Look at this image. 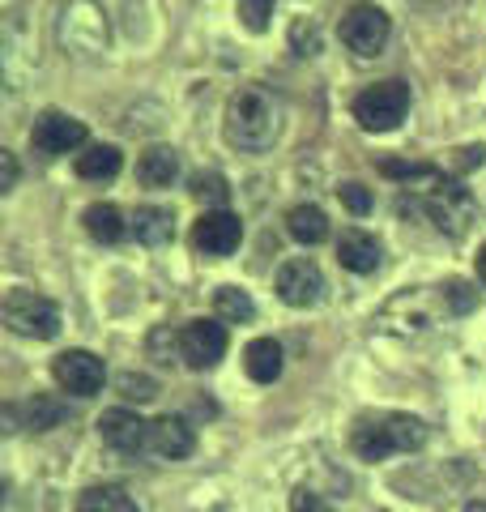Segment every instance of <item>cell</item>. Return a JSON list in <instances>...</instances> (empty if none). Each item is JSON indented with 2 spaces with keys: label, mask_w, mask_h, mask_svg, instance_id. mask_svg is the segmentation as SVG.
Returning <instances> with one entry per match:
<instances>
[{
  "label": "cell",
  "mask_w": 486,
  "mask_h": 512,
  "mask_svg": "<svg viewBox=\"0 0 486 512\" xmlns=\"http://www.w3.org/2000/svg\"><path fill=\"white\" fill-rule=\"evenodd\" d=\"M474 291H469V282H448L444 286V303H448V312L452 316H461V312H469V308H474Z\"/></svg>",
  "instance_id": "obj_28"
},
{
  "label": "cell",
  "mask_w": 486,
  "mask_h": 512,
  "mask_svg": "<svg viewBox=\"0 0 486 512\" xmlns=\"http://www.w3.org/2000/svg\"><path fill=\"white\" fill-rule=\"evenodd\" d=\"M282 133V99L269 86H239L226 99L222 137L243 154H265Z\"/></svg>",
  "instance_id": "obj_1"
},
{
  "label": "cell",
  "mask_w": 486,
  "mask_h": 512,
  "mask_svg": "<svg viewBox=\"0 0 486 512\" xmlns=\"http://www.w3.org/2000/svg\"><path fill=\"white\" fill-rule=\"evenodd\" d=\"M388 35H393V22H388V13L380 5H371V0H359V5L346 9L342 18V43L350 47L354 56H380L388 47Z\"/></svg>",
  "instance_id": "obj_5"
},
{
  "label": "cell",
  "mask_w": 486,
  "mask_h": 512,
  "mask_svg": "<svg viewBox=\"0 0 486 512\" xmlns=\"http://www.w3.org/2000/svg\"><path fill=\"white\" fill-rule=\"evenodd\" d=\"M414 5H431V0H414Z\"/></svg>",
  "instance_id": "obj_37"
},
{
  "label": "cell",
  "mask_w": 486,
  "mask_h": 512,
  "mask_svg": "<svg viewBox=\"0 0 486 512\" xmlns=\"http://www.w3.org/2000/svg\"><path fill=\"white\" fill-rule=\"evenodd\" d=\"M192 197L209 201V205H218V210H222L226 197H231V188H226V180L218 171H197V175H192Z\"/></svg>",
  "instance_id": "obj_24"
},
{
  "label": "cell",
  "mask_w": 486,
  "mask_h": 512,
  "mask_svg": "<svg viewBox=\"0 0 486 512\" xmlns=\"http://www.w3.org/2000/svg\"><path fill=\"white\" fill-rule=\"evenodd\" d=\"M427 214H431V222L444 235L461 239L469 231V222H474V192H469L465 184H457V180L431 184V192H427Z\"/></svg>",
  "instance_id": "obj_7"
},
{
  "label": "cell",
  "mask_w": 486,
  "mask_h": 512,
  "mask_svg": "<svg viewBox=\"0 0 486 512\" xmlns=\"http://www.w3.org/2000/svg\"><path fill=\"white\" fill-rule=\"evenodd\" d=\"M337 261H342L350 274H376L380 269V239L359 231V227L342 231V239H337Z\"/></svg>",
  "instance_id": "obj_15"
},
{
  "label": "cell",
  "mask_w": 486,
  "mask_h": 512,
  "mask_svg": "<svg viewBox=\"0 0 486 512\" xmlns=\"http://www.w3.org/2000/svg\"><path fill=\"white\" fill-rule=\"evenodd\" d=\"M60 43L77 56H94L107 47V22H103V9L94 0H73L60 18Z\"/></svg>",
  "instance_id": "obj_6"
},
{
  "label": "cell",
  "mask_w": 486,
  "mask_h": 512,
  "mask_svg": "<svg viewBox=\"0 0 486 512\" xmlns=\"http://www.w3.org/2000/svg\"><path fill=\"white\" fill-rule=\"evenodd\" d=\"M337 197H342V205H346L350 214H367V210H371V192H367L363 184H354V180L337 188Z\"/></svg>",
  "instance_id": "obj_29"
},
{
  "label": "cell",
  "mask_w": 486,
  "mask_h": 512,
  "mask_svg": "<svg viewBox=\"0 0 486 512\" xmlns=\"http://www.w3.org/2000/svg\"><path fill=\"white\" fill-rule=\"evenodd\" d=\"M175 350H184V346H180V338H175L167 325L150 333V359H154V363H171Z\"/></svg>",
  "instance_id": "obj_26"
},
{
  "label": "cell",
  "mask_w": 486,
  "mask_h": 512,
  "mask_svg": "<svg viewBox=\"0 0 486 512\" xmlns=\"http://www.w3.org/2000/svg\"><path fill=\"white\" fill-rule=\"evenodd\" d=\"M175 175H180V154H175L171 146H150L141 154V163H137V180L145 188H167Z\"/></svg>",
  "instance_id": "obj_16"
},
{
  "label": "cell",
  "mask_w": 486,
  "mask_h": 512,
  "mask_svg": "<svg viewBox=\"0 0 486 512\" xmlns=\"http://www.w3.org/2000/svg\"><path fill=\"white\" fill-rule=\"evenodd\" d=\"M410 111V86L405 82H380L367 86L359 99H354V120H359L367 133H393Z\"/></svg>",
  "instance_id": "obj_3"
},
{
  "label": "cell",
  "mask_w": 486,
  "mask_h": 512,
  "mask_svg": "<svg viewBox=\"0 0 486 512\" xmlns=\"http://www.w3.org/2000/svg\"><path fill=\"white\" fill-rule=\"evenodd\" d=\"M243 239V222L231 214V210H205L197 218V227H192V248L201 256H231Z\"/></svg>",
  "instance_id": "obj_11"
},
{
  "label": "cell",
  "mask_w": 486,
  "mask_h": 512,
  "mask_svg": "<svg viewBox=\"0 0 486 512\" xmlns=\"http://www.w3.org/2000/svg\"><path fill=\"white\" fill-rule=\"evenodd\" d=\"M290 39L299 43V56H303V39H307V56H316V52H320V35H316V26L295 22V30H290Z\"/></svg>",
  "instance_id": "obj_32"
},
{
  "label": "cell",
  "mask_w": 486,
  "mask_h": 512,
  "mask_svg": "<svg viewBox=\"0 0 486 512\" xmlns=\"http://www.w3.org/2000/svg\"><path fill=\"white\" fill-rule=\"evenodd\" d=\"M465 512H486V504H482V500H474V504H465Z\"/></svg>",
  "instance_id": "obj_36"
},
{
  "label": "cell",
  "mask_w": 486,
  "mask_h": 512,
  "mask_svg": "<svg viewBox=\"0 0 486 512\" xmlns=\"http://www.w3.org/2000/svg\"><path fill=\"white\" fill-rule=\"evenodd\" d=\"M120 389H124V397H133V402H150V397H158V384L150 376H137V372H124Z\"/></svg>",
  "instance_id": "obj_27"
},
{
  "label": "cell",
  "mask_w": 486,
  "mask_h": 512,
  "mask_svg": "<svg viewBox=\"0 0 486 512\" xmlns=\"http://www.w3.org/2000/svg\"><path fill=\"white\" fill-rule=\"evenodd\" d=\"M52 376H56V384L64 393L94 397L107 380V367H103L99 355H90V350H64V355L52 359Z\"/></svg>",
  "instance_id": "obj_8"
},
{
  "label": "cell",
  "mask_w": 486,
  "mask_h": 512,
  "mask_svg": "<svg viewBox=\"0 0 486 512\" xmlns=\"http://www.w3.org/2000/svg\"><path fill=\"white\" fill-rule=\"evenodd\" d=\"M133 235L141 239L145 248L171 244V235H175V218H171V210H162V205H141V210L133 214Z\"/></svg>",
  "instance_id": "obj_18"
},
{
  "label": "cell",
  "mask_w": 486,
  "mask_h": 512,
  "mask_svg": "<svg viewBox=\"0 0 486 512\" xmlns=\"http://www.w3.org/2000/svg\"><path fill=\"white\" fill-rule=\"evenodd\" d=\"M423 444H427V423L414 419V414H397V410L367 414V419H359L350 431V448L363 461H384L393 453H414V448H423Z\"/></svg>",
  "instance_id": "obj_2"
},
{
  "label": "cell",
  "mask_w": 486,
  "mask_h": 512,
  "mask_svg": "<svg viewBox=\"0 0 486 512\" xmlns=\"http://www.w3.org/2000/svg\"><path fill=\"white\" fill-rule=\"evenodd\" d=\"M243 367H248V376L256 384H273L282 376V346L273 338H256L248 342V350H243Z\"/></svg>",
  "instance_id": "obj_17"
},
{
  "label": "cell",
  "mask_w": 486,
  "mask_h": 512,
  "mask_svg": "<svg viewBox=\"0 0 486 512\" xmlns=\"http://www.w3.org/2000/svg\"><path fill=\"white\" fill-rule=\"evenodd\" d=\"M30 146H35L43 158H56V154H69L77 146H86V124L69 111H43L30 128Z\"/></svg>",
  "instance_id": "obj_9"
},
{
  "label": "cell",
  "mask_w": 486,
  "mask_h": 512,
  "mask_svg": "<svg viewBox=\"0 0 486 512\" xmlns=\"http://www.w3.org/2000/svg\"><path fill=\"white\" fill-rule=\"evenodd\" d=\"M286 231L299 239V244H320V239H329V218H324L320 205H295V210L286 214Z\"/></svg>",
  "instance_id": "obj_21"
},
{
  "label": "cell",
  "mask_w": 486,
  "mask_h": 512,
  "mask_svg": "<svg viewBox=\"0 0 486 512\" xmlns=\"http://www.w3.org/2000/svg\"><path fill=\"white\" fill-rule=\"evenodd\" d=\"M290 512H333V508L324 504V495H316L312 487H299L290 495Z\"/></svg>",
  "instance_id": "obj_30"
},
{
  "label": "cell",
  "mask_w": 486,
  "mask_h": 512,
  "mask_svg": "<svg viewBox=\"0 0 486 512\" xmlns=\"http://www.w3.org/2000/svg\"><path fill=\"white\" fill-rule=\"evenodd\" d=\"M77 512H137V504L124 487H90L81 491Z\"/></svg>",
  "instance_id": "obj_22"
},
{
  "label": "cell",
  "mask_w": 486,
  "mask_h": 512,
  "mask_svg": "<svg viewBox=\"0 0 486 512\" xmlns=\"http://www.w3.org/2000/svg\"><path fill=\"white\" fill-rule=\"evenodd\" d=\"M478 278H482V282H486V244H482V248H478Z\"/></svg>",
  "instance_id": "obj_35"
},
{
  "label": "cell",
  "mask_w": 486,
  "mask_h": 512,
  "mask_svg": "<svg viewBox=\"0 0 486 512\" xmlns=\"http://www.w3.org/2000/svg\"><path fill=\"white\" fill-rule=\"evenodd\" d=\"M457 154L461 158H452V167H457V171H469V167H482L486 163V146H465Z\"/></svg>",
  "instance_id": "obj_34"
},
{
  "label": "cell",
  "mask_w": 486,
  "mask_h": 512,
  "mask_svg": "<svg viewBox=\"0 0 486 512\" xmlns=\"http://www.w3.org/2000/svg\"><path fill=\"white\" fill-rule=\"evenodd\" d=\"M150 448L167 461H184L192 448H197V436H192V427L180 414H162L158 423H150Z\"/></svg>",
  "instance_id": "obj_14"
},
{
  "label": "cell",
  "mask_w": 486,
  "mask_h": 512,
  "mask_svg": "<svg viewBox=\"0 0 486 512\" xmlns=\"http://www.w3.org/2000/svg\"><path fill=\"white\" fill-rule=\"evenodd\" d=\"M86 231L99 239V244H120V239L128 235V222L111 201H94L86 210Z\"/></svg>",
  "instance_id": "obj_20"
},
{
  "label": "cell",
  "mask_w": 486,
  "mask_h": 512,
  "mask_svg": "<svg viewBox=\"0 0 486 512\" xmlns=\"http://www.w3.org/2000/svg\"><path fill=\"white\" fill-rule=\"evenodd\" d=\"M56 419H60V410H56L52 402H30V427H35V431L52 427Z\"/></svg>",
  "instance_id": "obj_31"
},
{
  "label": "cell",
  "mask_w": 486,
  "mask_h": 512,
  "mask_svg": "<svg viewBox=\"0 0 486 512\" xmlns=\"http://www.w3.org/2000/svg\"><path fill=\"white\" fill-rule=\"evenodd\" d=\"M13 184H18V158L9 150H0V192H9Z\"/></svg>",
  "instance_id": "obj_33"
},
{
  "label": "cell",
  "mask_w": 486,
  "mask_h": 512,
  "mask_svg": "<svg viewBox=\"0 0 486 512\" xmlns=\"http://www.w3.org/2000/svg\"><path fill=\"white\" fill-rule=\"evenodd\" d=\"M99 436L116 448V453H141V448H150V423H145L141 414L116 406L99 419Z\"/></svg>",
  "instance_id": "obj_13"
},
{
  "label": "cell",
  "mask_w": 486,
  "mask_h": 512,
  "mask_svg": "<svg viewBox=\"0 0 486 512\" xmlns=\"http://www.w3.org/2000/svg\"><path fill=\"white\" fill-rule=\"evenodd\" d=\"M214 312H218V320L243 325V320L256 316V303H252L248 291H239V286H218V291H214Z\"/></svg>",
  "instance_id": "obj_23"
},
{
  "label": "cell",
  "mask_w": 486,
  "mask_h": 512,
  "mask_svg": "<svg viewBox=\"0 0 486 512\" xmlns=\"http://www.w3.org/2000/svg\"><path fill=\"white\" fill-rule=\"evenodd\" d=\"M239 18H243V26H248L252 35H261V30H269L273 0H239Z\"/></svg>",
  "instance_id": "obj_25"
},
{
  "label": "cell",
  "mask_w": 486,
  "mask_h": 512,
  "mask_svg": "<svg viewBox=\"0 0 486 512\" xmlns=\"http://www.w3.org/2000/svg\"><path fill=\"white\" fill-rule=\"evenodd\" d=\"M278 295H282V303H290V308H312V303H320V295H324L320 265L307 261V256L286 261L278 269Z\"/></svg>",
  "instance_id": "obj_12"
},
{
  "label": "cell",
  "mask_w": 486,
  "mask_h": 512,
  "mask_svg": "<svg viewBox=\"0 0 486 512\" xmlns=\"http://www.w3.org/2000/svg\"><path fill=\"white\" fill-rule=\"evenodd\" d=\"M5 325L22 338H35V342H52L60 333V308L52 299H43L35 291H9L5 299Z\"/></svg>",
  "instance_id": "obj_4"
},
{
  "label": "cell",
  "mask_w": 486,
  "mask_h": 512,
  "mask_svg": "<svg viewBox=\"0 0 486 512\" xmlns=\"http://www.w3.org/2000/svg\"><path fill=\"white\" fill-rule=\"evenodd\" d=\"M120 163H124V158H120L116 146H86L77 154V175H81V180L103 184V180H116Z\"/></svg>",
  "instance_id": "obj_19"
},
{
  "label": "cell",
  "mask_w": 486,
  "mask_h": 512,
  "mask_svg": "<svg viewBox=\"0 0 486 512\" xmlns=\"http://www.w3.org/2000/svg\"><path fill=\"white\" fill-rule=\"evenodd\" d=\"M180 359L192 367V372H209L218 367L226 355V329L218 320H188L184 333H180Z\"/></svg>",
  "instance_id": "obj_10"
}]
</instances>
